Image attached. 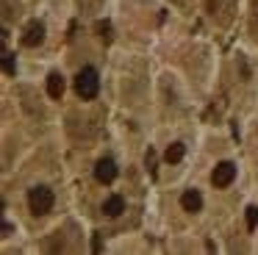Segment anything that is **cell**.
Listing matches in <instances>:
<instances>
[{
  "label": "cell",
  "instance_id": "cell-1",
  "mask_svg": "<svg viewBox=\"0 0 258 255\" xmlns=\"http://www.w3.org/2000/svg\"><path fill=\"white\" fill-rule=\"evenodd\" d=\"M75 92L81 100H95L100 92V78H97L95 67H84V70L75 75Z\"/></svg>",
  "mask_w": 258,
  "mask_h": 255
},
{
  "label": "cell",
  "instance_id": "cell-2",
  "mask_svg": "<svg viewBox=\"0 0 258 255\" xmlns=\"http://www.w3.org/2000/svg\"><path fill=\"white\" fill-rule=\"evenodd\" d=\"M53 203H56V194L47 186H34L28 192V208H31V214H36V216H45L47 211L53 208Z\"/></svg>",
  "mask_w": 258,
  "mask_h": 255
},
{
  "label": "cell",
  "instance_id": "cell-3",
  "mask_svg": "<svg viewBox=\"0 0 258 255\" xmlns=\"http://www.w3.org/2000/svg\"><path fill=\"white\" fill-rule=\"evenodd\" d=\"M233 177H236V166L230 164V161L217 164V166H214V172H211V183L217 188H228L230 183H233Z\"/></svg>",
  "mask_w": 258,
  "mask_h": 255
},
{
  "label": "cell",
  "instance_id": "cell-4",
  "mask_svg": "<svg viewBox=\"0 0 258 255\" xmlns=\"http://www.w3.org/2000/svg\"><path fill=\"white\" fill-rule=\"evenodd\" d=\"M45 42V25L42 22H28V28H25L23 33V44L25 47H39V44Z\"/></svg>",
  "mask_w": 258,
  "mask_h": 255
},
{
  "label": "cell",
  "instance_id": "cell-5",
  "mask_svg": "<svg viewBox=\"0 0 258 255\" xmlns=\"http://www.w3.org/2000/svg\"><path fill=\"white\" fill-rule=\"evenodd\" d=\"M95 177H97V183H111L117 177V164L111 158H100L95 164Z\"/></svg>",
  "mask_w": 258,
  "mask_h": 255
},
{
  "label": "cell",
  "instance_id": "cell-6",
  "mask_svg": "<svg viewBox=\"0 0 258 255\" xmlns=\"http://www.w3.org/2000/svg\"><path fill=\"white\" fill-rule=\"evenodd\" d=\"M180 205H183V211H189V214H197V211L203 208V197L197 188H186L183 194H180Z\"/></svg>",
  "mask_w": 258,
  "mask_h": 255
},
{
  "label": "cell",
  "instance_id": "cell-7",
  "mask_svg": "<svg viewBox=\"0 0 258 255\" xmlns=\"http://www.w3.org/2000/svg\"><path fill=\"white\" fill-rule=\"evenodd\" d=\"M103 214L106 216H119V214H125V197H119V194H111V197L103 203Z\"/></svg>",
  "mask_w": 258,
  "mask_h": 255
},
{
  "label": "cell",
  "instance_id": "cell-8",
  "mask_svg": "<svg viewBox=\"0 0 258 255\" xmlns=\"http://www.w3.org/2000/svg\"><path fill=\"white\" fill-rule=\"evenodd\" d=\"M47 94H50L53 100H58L64 94V78H61V72H50V75H47Z\"/></svg>",
  "mask_w": 258,
  "mask_h": 255
},
{
  "label": "cell",
  "instance_id": "cell-9",
  "mask_svg": "<svg viewBox=\"0 0 258 255\" xmlns=\"http://www.w3.org/2000/svg\"><path fill=\"white\" fill-rule=\"evenodd\" d=\"M183 153H186V147L180 142H175V144H169V147L164 150V161H167V164H178V161L183 158Z\"/></svg>",
  "mask_w": 258,
  "mask_h": 255
},
{
  "label": "cell",
  "instance_id": "cell-10",
  "mask_svg": "<svg viewBox=\"0 0 258 255\" xmlns=\"http://www.w3.org/2000/svg\"><path fill=\"white\" fill-rule=\"evenodd\" d=\"M3 72H6L9 78H14V72H17V61H14V53H9V50H3Z\"/></svg>",
  "mask_w": 258,
  "mask_h": 255
},
{
  "label": "cell",
  "instance_id": "cell-11",
  "mask_svg": "<svg viewBox=\"0 0 258 255\" xmlns=\"http://www.w3.org/2000/svg\"><path fill=\"white\" fill-rule=\"evenodd\" d=\"M258 227V205H250L247 208V230H255Z\"/></svg>",
  "mask_w": 258,
  "mask_h": 255
},
{
  "label": "cell",
  "instance_id": "cell-12",
  "mask_svg": "<svg viewBox=\"0 0 258 255\" xmlns=\"http://www.w3.org/2000/svg\"><path fill=\"white\" fill-rule=\"evenodd\" d=\"M97 33H100L106 42H111V25H108V22H97Z\"/></svg>",
  "mask_w": 258,
  "mask_h": 255
},
{
  "label": "cell",
  "instance_id": "cell-13",
  "mask_svg": "<svg viewBox=\"0 0 258 255\" xmlns=\"http://www.w3.org/2000/svg\"><path fill=\"white\" fill-rule=\"evenodd\" d=\"M92 249H95V252H100V249H103V238H100V233H95V238H92Z\"/></svg>",
  "mask_w": 258,
  "mask_h": 255
},
{
  "label": "cell",
  "instance_id": "cell-14",
  "mask_svg": "<svg viewBox=\"0 0 258 255\" xmlns=\"http://www.w3.org/2000/svg\"><path fill=\"white\" fill-rule=\"evenodd\" d=\"M12 230H14V227L9 225V222H3V236H12Z\"/></svg>",
  "mask_w": 258,
  "mask_h": 255
}]
</instances>
